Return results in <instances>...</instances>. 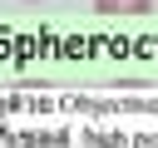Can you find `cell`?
<instances>
[{
  "label": "cell",
  "mask_w": 158,
  "mask_h": 148,
  "mask_svg": "<svg viewBox=\"0 0 158 148\" xmlns=\"http://www.w3.org/2000/svg\"><path fill=\"white\" fill-rule=\"evenodd\" d=\"M99 15H148L153 0H94Z\"/></svg>",
  "instance_id": "obj_1"
}]
</instances>
